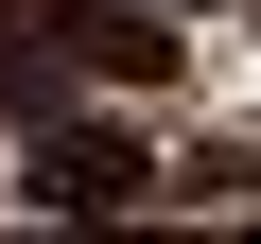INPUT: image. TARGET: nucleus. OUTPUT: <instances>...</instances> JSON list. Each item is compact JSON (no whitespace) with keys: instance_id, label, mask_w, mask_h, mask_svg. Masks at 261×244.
<instances>
[{"instance_id":"f257e3e1","label":"nucleus","mask_w":261,"mask_h":244,"mask_svg":"<svg viewBox=\"0 0 261 244\" xmlns=\"http://www.w3.org/2000/svg\"><path fill=\"white\" fill-rule=\"evenodd\" d=\"M18 192H35L53 227H105V209H140V192H157V157L122 140V122H70V105H53V122H35V175H18Z\"/></svg>"},{"instance_id":"f03ea898","label":"nucleus","mask_w":261,"mask_h":244,"mask_svg":"<svg viewBox=\"0 0 261 244\" xmlns=\"http://www.w3.org/2000/svg\"><path fill=\"white\" fill-rule=\"evenodd\" d=\"M157 18H209V0H157Z\"/></svg>"}]
</instances>
